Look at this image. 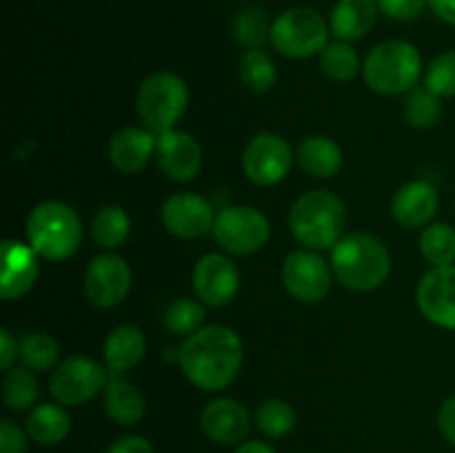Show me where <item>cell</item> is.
<instances>
[{
	"mask_svg": "<svg viewBox=\"0 0 455 453\" xmlns=\"http://www.w3.org/2000/svg\"><path fill=\"white\" fill-rule=\"evenodd\" d=\"M212 234L218 247L229 256H253L269 242L271 222L260 209L235 204L216 213Z\"/></svg>",
	"mask_w": 455,
	"mask_h": 453,
	"instance_id": "8",
	"label": "cell"
},
{
	"mask_svg": "<svg viewBox=\"0 0 455 453\" xmlns=\"http://www.w3.org/2000/svg\"><path fill=\"white\" fill-rule=\"evenodd\" d=\"M147 355V338L142 329L136 324H118L107 333L102 342V358L105 367L114 376L132 371L145 360Z\"/></svg>",
	"mask_w": 455,
	"mask_h": 453,
	"instance_id": "21",
	"label": "cell"
},
{
	"mask_svg": "<svg viewBox=\"0 0 455 453\" xmlns=\"http://www.w3.org/2000/svg\"><path fill=\"white\" fill-rule=\"evenodd\" d=\"M244 360V345L238 333L225 324H209L185 338L178 349V364L187 380L200 391L227 389L238 378Z\"/></svg>",
	"mask_w": 455,
	"mask_h": 453,
	"instance_id": "1",
	"label": "cell"
},
{
	"mask_svg": "<svg viewBox=\"0 0 455 453\" xmlns=\"http://www.w3.org/2000/svg\"><path fill=\"white\" fill-rule=\"evenodd\" d=\"M443 115V102L427 87H416L404 98V120L416 129H429Z\"/></svg>",
	"mask_w": 455,
	"mask_h": 453,
	"instance_id": "35",
	"label": "cell"
},
{
	"mask_svg": "<svg viewBox=\"0 0 455 453\" xmlns=\"http://www.w3.org/2000/svg\"><path fill=\"white\" fill-rule=\"evenodd\" d=\"M296 151L278 133L262 131L243 151V171L256 187H274L291 171Z\"/></svg>",
	"mask_w": 455,
	"mask_h": 453,
	"instance_id": "10",
	"label": "cell"
},
{
	"mask_svg": "<svg viewBox=\"0 0 455 453\" xmlns=\"http://www.w3.org/2000/svg\"><path fill=\"white\" fill-rule=\"evenodd\" d=\"M38 253L20 240H3V275H0V296L4 302L27 296L38 282Z\"/></svg>",
	"mask_w": 455,
	"mask_h": 453,
	"instance_id": "17",
	"label": "cell"
},
{
	"mask_svg": "<svg viewBox=\"0 0 455 453\" xmlns=\"http://www.w3.org/2000/svg\"><path fill=\"white\" fill-rule=\"evenodd\" d=\"M329 36V20L314 7H291L271 20V44L275 52L293 60L323 53Z\"/></svg>",
	"mask_w": 455,
	"mask_h": 453,
	"instance_id": "7",
	"label": "cell"
},
{
	"mask_svg": "<svg viewBox=\"0 0 455 453\" xmlns=\"http://www.w3.org/2000/svg\"><path fill=\"white\" fill-rule=\"evenodd\" d=\"M280 275H283V284L289 296L305 305L323 302L331 291V262H327L311 249L289 253L287 260L283 262Z\"/></svg>",
	"mask_w": 455,
	"mask_h": 453,
	"instance_id": "11",
	"label": "cell"
},
{
	"mask_svg": "<svg viewBox=\"0 0 455 453\" xmlns=\"http://www.w3.org/2000/svg\"><path fill=\"white\" fill-rule=\"evenodd\" d=\"M109 369L87 355H71L62 360L49 376V393L65 407H80L105 391Z\"/></svg>",
	"mask_w": 455,
	"mask_h": 453,
	"instance_id": "9",
	"label": "cell"
},
{
	"mask_svg": "<svg viewBox=\"0 0 455 453\" xmlns=\"http://www.w3.org/2000/svg\"><path fill=\"white\" fill-rule=\"evenodd\" d=\"M331 269L349 291H376L391 274V253L378 235L355 231L342 235L331 249Z\"/></svg>",
	"mask_w": 455,
	"mask_h": 453,
	"instance_id": "2",
	"label": "cell"
},
{
	"mask_svg": "<svg viewBox=\"0 0 455 453\" xmlns=\"http://www.w3.org/2000/svg\"><path fill=\"white\" fill-rule=\"evenodd\" d=\"M422 69L420 49L400 38L378 43L363 60L364 83L380 96H400L416 89Z\"/></svg>",
	"mask_w": 455,
	"mask_h": 453,
	"instance_id": "5",
	"label": "cell"
},
{
	"mask_svg": "<svg viewBox=\"0 0 455 453\" xmlns=\"http://www.w3.org/2000/svg\"><path fill=\"white\" fill-rule=\"evenodd\" d=\"M158 133L147 127H124L111 136L107 154L111 164L123 173H138L156 158Z\"/></svg>",
	"mask_w": 455,
	"mask_h": 453,
	"instance_id": "20",
	"label": "cell"
},
{
	"mask_svg": "<svg viewBox=\"0 0 455 453\" xmlns=\"http://www.w3.org/2000/svg\"><path fill=\"white\" fill-rule=\"evenodd\" d=\"M20 360L31 371L44 373L60 364V345L49 333H29L20 340Z\"/></svg>",
	"mask_w": 455,
	"mask_h": 453,
	"instance_id": "31",
	"label": "cell"
},
{
	"mask_svg": "<svg viewBox=\"0 0 455 453\" xmlns=\"http://www.w3.org/2000/svg\"><path fill=\"white\" fill-rule=\"evenodd\" d=\"M156 163L158 169L173 182H189L203 171V147L182 129H169L158 133L156 142Z\"/></svg>",
	"mask_w": 455,
	"mask_h": 453,
	"instance_id": "16",
	"label": "cell"
},
{
	"mask_svg": "<svg viewBox=\"0 0 455 453\" xmlns=\"http://www.w3.org/2000/svg\"><path fill=\"white\" fill-rule=\"evenodd\" d=\"M378 13L376 0H336L329 13V29L336 40L355 43L376 27Z\"/></svg>",
	"mask_w": 455,
	"mask_h": 453,
	"instance_id": "22",
	"label": "cell"
},
{
	"mask_svg": "<svg viewBox=\"0 0 455 453\" xmlns=\"http://www.w3.org/2000/svg\"><path fill=\"white\" fill-rule=\"evenodd\" d=\"M416 302L431 324L455 331V265L431 266L418 282Z\"/></svg>",
	"mask_w": 455,
	"mask_h": 453,
	"instance_id": "15",
	"label": "cell"
},
{
	"mask_svg": "<svg viewBox=\"0 0 455 453\" xmlns=\"http://www.w3.org/2000/svg\"><path fill=\"white\" fill-rule=\"evenodd\" d=\"M191 284L200 302L220 309L238 296L240 269L227 253H207L196 262Z\"/></svg>",
	"mask_w": 455,
	"mask_h": 453,
	"instance_id": "13",
	"label": "cell"
},
{
	"mask_svg": "<svg viewBox=\"0 0 455 453\" xmlns=\"http://www.w3.org/2000/svg\"><path fill=\"white\" fill-rule=\"evenodd\" d=\"M25 431L36 444L43 447H53L62 442L71 431V417L67 413L65 404L44 402L38 404L29 411L25 420Z\"/></svg>",
	"mask_w": 455,
	"mask_h": 453,
	"instance_id": "25",
	"label": "cell"
},
{
	"mask_svg": "<svg viewBox=\"0 0 455 453\" xmlns=\"http://www.w3.org/2000/svg\"><path fill=\"white\" fill-rule=\"evenodd\" d=\"M234 38L244 49H262L271 43V20L260 7H244L234 18Z\"/></svg>",
	"mask_w": 455,
	"mask_h": 453,
	"instance_id": "33",
	"label": "cell"
},
{
	"mask_svg": "<svg viewBox=\"0 0 455 453\" xmlns=\"http://www.w3.org/2000/svg\"><path fill=\"white\" fill-rule=\"evenodd\" d=\"M163 226L172 235L182 240L203 238L212 234L216 225V211L207 198L191 191H178L164 200L160 209Z\"/></svg>",
	"mask_w": 455,
	"mask_h": 453,
	"instance_id": "14",
	"label": "cell"
},
{
	"mask_svg": "<svg viewBox=\"0 0 455 453\" xmlns=\"http://www.w3.org/2000/svg\"><path fill=\"white\" fill-rule=\"evenodd\" d=\"M38 380L31 369H9L3 380V402L12 411H31L38 400Z\"/></svg>",
	"mask_w": 455,
	"mask_h": 453,
	"instance_id": "30",
	"label": "cell"
},
{
	"mask_svg": "<svg viewBox=\"0 0 455 453\" xmlns=\"http://www.w3.org/2000/svg\"><path fill=\"white\" fill-rule=\"evenodd\" d=\"M425 87L438 98L455 96V49L431 60L425 74Z\"/></svg>",
	"mask_w": 455,
	"mask_h": 453,
	"instance_id": "36",
	"label": "cell"
},
{
	"mask_svg": "<svg viewBox=\"0 0 455 453\" xmlns=\"http://www.w3.org/2000/svg\"><path fill=\"white\" fill-rule=\"evenodd\" d=\"M204 302H200L198 298H178L164 311V327L173 336L189 338L196 331H200L207 318V309H204Z\"/></svg>",
	"mask_w": 455,
	"mask_h": 453,
	"instance_id": "32",
	"label": "cell"
},
{
	"mask_svg": "<svg viewBox=\"0 0 455 453\" xmlns=\"http://www.w3.org/2000/svg\"><path fill=\"white\" fill-rule=\"evenodd\" d=\"M20 355V345L13 340V336L9 333V329H0V369L4 373L9 369H13V362Z\"/></svg>",
	"mask_w": 455,
	"mask_h": 453,
	"instance_id": "41",
	"label": "cell"
},
{
	"mask_svg": "<svg viewBox=\"0 0 455 453\" xmlns=\"http://www.w3.org/2000/svg\"><path fill=\"white\" fill-rule=\"evenodd\" d=\"M296 163L307 176L327 180L342 169V147L329 136H307L296 149Z\"/></svg>",
	"mask_w": 455,
	"mask_h": 453,
	"instance_id": "24",
	"label": "cell"
},
{
	"mask_svg": "<svg viewBox=\"0 0 455 453\" xmlns=\"http://www.w3.org/2000/svg\"><path fill=\"white\" fill-rule=\"evenodd\" d=\"M235 453H275L274 447H269L267 442H260V440H244Z\"/></svg>",
	"mask_w": 455,
	"mask_h": 453,
	"instance_id": "43",
	"label": "cell"
},
{
	"mask_svg": "<svg viewBox=\"0 0 455 453\" xmlns=\"http://www.w3.org/2000/svg\"><path fill=\"white\" fill-rule=\"evenodd\" d=\"M296 409L280 398L265 400L256 411V425L269 438H284L296 426Z\"/></svg>",
	"mask_w": 455,
	"mask_h": 453,
	"instance_id": "34",
	"label": "cell"
},
{
	"mask_svg": "<svg viewBox=\"0 0 455 453\" xmlns=\"http://www.w3.org/2000/svg\"><path fill=\"white\" fill-rule=\"evenodd\" d=\"M420 253L431 266L455 265V226L431 222L420 234Z\"/></svg>",
	"mask_w": 455,
	"mask_h": 453,
	"instance_id": "29",
	"label": "cell"
},
{
	"mask_svg": "<svg viewBox=\"0 0 455 453\" xmlns=\"http://www.w3.org/2000/svg\"><path fill=\"white\" fill-rule=\"evenodd\" d=\"M320 69L329 80L345 84L351 83L363 71V62H360L358 52L351 43L329 40V44L320 53Z\"/></svg>",
	"mask_w": 455,
	"mask_h": 453,
	"instance_id": "28",
	"label": "cell"
},
{
	"mask_svg": "<svg viewBox=\"0 0 455 453\" xmlns=\"http://www.w3.org/2000/svg\"><path fill=\"white\" fill-rule=\"evenodd\" d=\"M105 453H154V447L142 435H123Z\"/></svg>",
	"mask_w": 455,
	"mask_h": 453,
	"instance_id": "39",
	"label": "cell"
},
{
	"mask_svg": "<svg viewBox=\"0 0 455 453\" xmlns=\"http://www.w3.org/2000/svg\"><path fill=\"white\" fill-rule=\"evenodd\" d=\"M133 274L124 258L105 251L98 253L84 271V296L98 309H114L132 291Z\"/></svg>",
	"mask_w": 455,
	"mask_h": 453,
	"instance_id": "12",
	"label": "cell"
},
{
	"mask_svg": "<svg viewBox=\"0 0 455 453\" xmlns=\"http://www.w3.org/2000/svg\"><path fill=\"white\" fill-rule=\"evenodd\" d=\"M438 204V189L429 180H409L395 191L391 200V216L404 229H418L431 225Z\"/></svg>",
	"mask_w": 455,
	"mask_h": 453,
	"instance_id": "19",
	"label": "cell"
},
{
	"mask_svg": "<svg viewBox=\"0 0 455 453\" xmlns=\"http://www.w3.org/2000/svg\"><path fill=\"white\" fill-rule=\"evenodd\" d=\"M438 429L443 438L455 447V395L447 398L438 411Z\"/></svg>",
	"mask_w": 455,
	"mask_h": 453,
	"instance_id": "40",
	"label": "cell"
},
{
	"mask_svg": "<svg viewBox=\"0 0 455 453\" xmlns=\"http://www.w3.org/2000/svg\"><path fill=\"white\" fill-rule=\"evenodd\" d=\"M347 225L345 203L324 189L307 191L289 209V231L305 249H333Z\"/></svg>",
	"mask_w": 455,
	"mask_h": 453,
	"instance_id": "4",
	"label": "cell"
},
{
	"mask_svg": "<svg viewBox=\"0 0 455 453\" xmlns=\"http://www.w3.org/2000/svg\"><path fill=\"white\" fill-rule=\"evenodd\" d=\"M429 9L438 20L455 27V0H429Z\"/></svg>",
	"mask_w": 455,
	"mask_h": 453,
	"instance_id": "42",
	"label": "cell"
},
{
	"mask_svg": "<svg viewBox=\"0 0 455 453\" xmlns=\"http://www.w3.org/2000/svg\"><path fill=\"white\" fill-rule=\"evenodd\" d=\"M376 3L382 16L398 22L413 20L429 7V0H376Z\"/></svg>",
	"mask_w": 455,
	"mask_h": 453,
	"instance_id": "37",
	"label": "cell"
},
{
	"mask_svg": "<svg viewBox=\"0 0 455 453\" xmlns=\"http://www.w3.org/2000/svg\"><path fill=\"white\" fill-rule=\"evenodd\" d=\"M240 80L253 93H269L278 84V67L265 49H244L238 62Z\"/></svg>",
	"mask_w": 455,
	"mask_h": 453,
	"instance_id": "27",
	"label": "cell"
},
{
	"mask_svg": "<svg viewBox=\"0 0 455 453\" xmlns=\"http://www.w3.org/2000/svg\"><path fill=\"white\" fill-rule=\"evenodd\" d=\"M92 238L105 251L123 247L132 234V218L120 204H102L92 218Z\"/></svg>",
	"mask_w": 455,
	"mask_h": 453,
	"instance_id": "26",
	"label": "cell"
},
{
	"mask_svg": "<svg viewBox=\"0 0 455 453\" xmlns=\"http://www.w3.org/2000/svg\"><path fill=\"white\" fill-rule=\"evenodd\" d=\"M102 404H105L107 416L116 425L123 426H132L140 422L147 407L142 391L132 380L123 376H114V373L109 376V382H107L105 391H102Z\"/></svg>",
	"mask_w": 455,
	"mask_h": 453,
	"instance_id": "23",
	"label": "cell"
},
{
	"mask_svg": "<svg viewBox=\"0 0 455 453\" xmlns=\"http://www.w3.org/2000/svg\"><path fill=\"white\" fill-rule=\"evenodd\" d=\"M27 244L43 260L65 262L83 244V222L76 209L62 200H44L31 209L25 225Z\"/></svg>",
	"mask_w": 455,
	"mask_h": 453,
	"instance_id": "3",
	"label": "cell"
},
{
	"mask_svg": "<svg viewBox=\"0 0 455 453\" xmlns=\"http://www.w3.org/2000/svg\"><path fill=\"white\" fill-rule=\"evenodd\" d=\"M189 107V87L173 71H156L147 76L136 93V111L142 124L154 133L176 129L178 120Z\"/></svg>",
	"mask_w": 455,
	"mask_h": 453,
	"instance_id": "6",
	"label": "cell"
},
{
	"mask_svg": "<svg viewBox=\"0 0 455 453\" xmlns=\"http://www.w3.org/2000/svg\"><path fill=\"white\" fill-rule=\"evenodd\" d=\"M29 440V433L22 431L16 422H0V453H27Z\"/></svg>",
	"mask_w": 455,
	"mask_h": 453,
	"instance_id": "38",
	"label": "cell"
},
{
	"mask_svg": "<svg viewBox=\"0 0 455 453\" xmlns=\"http://www.w3.org/2000/svg\"><path fill=\"white\" fill-rule=\"evenodd\" d=\"M204 435L218 444H243L251 429V417L244 404L234 398H216L200 413Z\"/></svg>",
	"mask_w": 455,
	"mask_h": 453,
	"instance_id": "18",
	"label": "cell"
}]
</instances>
